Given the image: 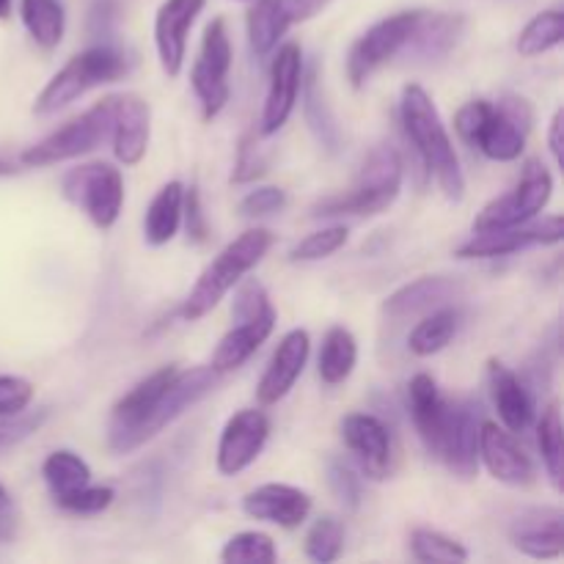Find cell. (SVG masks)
Returning a JSON list of instances; mask_svg holds the SVG:
<instances>
[{
    "instance_id": "obj_5",
    "label": "cell",
    "mask_w": 564,
    "mask_h": 564,
    "mask_svg": "<svg viewBox=\"0 0 564 564\" xmlns=\"http://www.w3.org/2000/svg\"><path fill=\"white\" fill-rule=\"evenodd\" d=\"M130 72V58L113 44H94L83 53L72 55L58 72L47 80V86L33 99V113L53 116L69 108L88 91L108 83L121 80Z\"/></svg>"
},
{
    "instance_id": "obj_9",
    "label": "cell",
    "mask_w": 564,
    "mask_h": 564,
    "mask_svg": "<svg viewBox=\"0 0 564 564\" xmlns=\"http://www.w3.org/2000/svg\"><path fill=\"white\" fill-rule=\"evenodd\" d=\"M220 375L213 367H193V369H176L174 380L169 383V389L163 391V397L158 400V405L149 411V416L138 424L130 433V438L121 444L119 455H132L135 449H141L143 444H149L152 438H158L165 427L176 422L182 413L191 411L193 405L204 400L207 394H213L215 386H218Z\"/></svg>"
},
{
    "instance_id": "obj_13",
    "label": "cell",
    "mask_w": 564,
    "mask_h": 564,
    "mask_svg": "<svg viewBox=\"0 0 564 564\" xmlns=\"http://www.w3.org/2000/svg\"><path fill=\"white\" fill-rule=\"evenodd\" d=\"M273 61H270V83L268 97H264L262 116H259V135H275L281 127L290 121L295 113L297 99H301L303 75V50L297 42H284L281 47L273 50Z\"/></svg>"
},
{
    "instance_id": "obj_11",
    "label": "cell",
    "mask_w": 564,
    "mask_h": 564,
    "mask_svg": "<svg viewBox=\"0 0 564 564\" xmlns=\"http://www.w3.org/2000/svg\"><path fill=\"white\" fill-rule=\"evenodd\" d=\"M422 11L424 9H408L383 17V20L375 22L372 28H367V31L352 42L345 64L347 80H350L352 88H364L369 77H372L380 66H386L389 61H394L397 55H402V50H405L408 39H411Z\"/></svg>"
},
{
    "instance_id": "obj_23",
    "label": "cell",
    "mask_w": 564,
    "mask_h": 564,
    "mask_svg": "<svg viewBox=\"0 0 564 564\" xmlns=\"http://www.w3.org/2000/svg\"><path fill=\"white\" fill-rule=\"evenodd\" d=\"M512 549L529 560H560L564 549V512L560 507H532L510 523Z\"/></svg>"
},
{
    "instance_id": "obj_18",
    "label": "cell",
    "mask_w": 564,
    "mask_h": 564,
    "mask_svg": "<svg viewBox=\"0 0 564 564\" xmlns=\"http://www.w3.org/2000/svg\"><path fill=\"white\" fill-rule=\"evenodd\" d=\"M325 3L328 0H257L246 17L248 44H251L253 55L264 58L273 53L295 22L317 14Z\"/></svg>"
},
{
    "instance_id": "obj_38",
    "label": "cell",
    "mask_w": 564,
    "mask_h": 564,
    "mask_svg": "<svg viewBox=\"0 0 564 564\" xmlns=\"http://www.w3.org/2000/svg\"><path fill=\"white\" fill-rule=\"evenodd\" d=\"M345 523L336 516H323L306 532V556L317 564H330L345 554Z\"/></svg>"
},
{
    "instance_id": "obj_10",
    "label": "cell",
    "mask_w": 564,
    "mask_h": 564,
    "mask_svg": "<svg viewBox=\"0 0 564 564\" xmlns=\"http://www.w3.org/2000/svg\"><path fill=\"white\" fill-rule=\"evenodd\" d=\"M551 196H554V174L545 169L543 160L529 158L523 163L516 187L505 193V196L485 204L482 213L474 218V231L507 229V226L527 224V220L538 218L549 207Z\"/></svg>"
},
{
    "instance_id": "obj_17",
    "label": "cell",
    "mask_w": 564,
    "mask_h": 564,
    "mask_svg": "<svg viewBox=\"0 0 564 564\" xmlns=\"http://www.w3.org/2000/svg\"><path fill=\"white\" fill-rule=\"evenodd\" d=\"M207 0H163L154 14V50L160 69L169 77H180L187 58V39L204 11Z\"/></svg>"
},
{
    "instance_id": "obj_25",
    "label": "cell",
    "mask_w": 564,
    "mask_h": 564,
    "mask_svg": "<svg viewBox=\"0 0 564 564\" xmlns=\"http://www.w3.org/2000/svg\"><path fill=\"white\" fill-rule=\"evenodd\" d=\"M275 319H279L275 306L264 308V312L259 314H251V317L235 319L237 323L235 328L226 330V334L220 336L209 367H213L218 375L237 372V369H240L242 364H246L248 358H251L253 352L270 339V334H273L275 328Z\"/></svg>"
},
{
    "instance_id": "obj_33",
    "label": "cell",
    "mask_w": 564,
    "mask_h": 564,
    "mask_svg": "<svg viewBox=\"0 0 564 564\" xmlns=\"http://www.w3.org/2000/svg\"><path fill=\"white\" fill-rule=\"evenodd\" d=\"M20 20L28 36L42 50H55L66 33L64 0H20Z\"/></svg>"
},
{
    "instance_id": "obj_16",
    "label": "cell",
    "mask_w": 564,
    "mask_h": 564,
    "mask_svg": "<svg viewBox=\"0 0 564 564\" xmlns=\"http://www.w3.org/2000/svg\"><path fill=\"white\" fill-rule=\"evenodd\" d=\"M479 463L488 468L496 482L510 485V488H529L538 477V468L516 433L485 419L479 424Z\"/></svg>"
},
{
    "instance_id": "obj_12",
    "label": "cell",
    "mask_w": 564,
    "mask_h": 564,
    "mask_svg": "<svg viewBox=\"0 0 564 564\" xmlns=\"http://www.w3.org/2000/svg\"><path fill=\"white\" fill-rule=\"evenodd\" d=\"M564 237L562 215L532 218L527 224L507 226V229L474 231L463 246H457V259H499L510 253L527 251L534 246H560Z\"/></svg>"
},
{
    "instance_id": "obj_28",
    "label": "cell",
    "mask_w": 564,
    "mask_h": 564,
    "mask_svg": "<svg viewBox=\"0 0 564 564\" xmlns=\"http://www.w3.org/2000/svg\"><path fill=\"white\" fill-rule=\"evenodd\" d=\"M466 20L460 14H446V11H422L411 39H408L402 55H411L413 61H438L446 58L457 47L463 36Z\"/></svg>"
},
{
    "instance_id": "obj_22",
    "label": "cell",
    "mask_w": 564,
    "mask_h": 564,
    "mask_svg": "<svg viewBox=\"0 0 564 564\" xmlns=\"http://www.w3.org/2000/svg\"><path fill=\"white\" fill-rule=\"evenodd\" d=\"M242 512L253 521L273 523L281 529H297L312 512V496L295 485L264 482L242 496Z\"/></svg>"
},
{
    "instance_id": "obj_2",
    "label": "cell",
    "mask_w": 564,
    "mask_h": 564,
    "mask_svg": "<svg viewBox=\"0 0 564 564\" xmlns=\"http://www.w3.org/2000/svg\"><path fill=\"white\" fill-rule=\"evenodd\" d=\"M534 108L527 97L505 94L496 102L471 99L455 113V132L463 143L494 163H516L527 152Z\"/></svg>"
},
{
    "instance_id": "obj_3",
    "label": "cell",
    "mask_w": 564,
    "mask_h": 564,
    "mask_svg": "<svg viewBox=\"0 0 564 564\" xmlns=\"http://www.w3.org/2000/svg\"><path fill=\"white\" fill-rule=\"evenodd\" d=\"M275 235L262 226H253V229L242 231L240 237L224 246L218 251V257L207 264V268L198 273L196 284L191 286V292L185 295V301L180 303L176 314L185 323H196V319L207 317L253 268L262 264V259L268 257L270 248H273Z\"/></svg>"
},
{
    "instance_id": "obj_30",
    "label": "cell",
    "mask_w": 564,
    "mask_h": 564,
    "mask_svg": "<svg viewBox=\"0 0 564 564\" xmlns=\"http://www.w3.org/2000/svg\"><path fill=\"white\" fill-rule=\"evenodd\" d=\"M301 97H303V116H306V124L312 130V135L317 138L319 147L325 149L328 154H336L345 143V135H341V127L336 121L334 110H330L328 99H325L323 86H319L317 69H312L308 75H303V86H301Z\"/></svg>"
},
{
    "instance_id": "obj_29",
    "label": "cell",
    "mask_w": 564,
    "mask_h": 564,
    "mask_svg": "<svg viewBox=\"0 0 564 564\" xmlns=\"http://www.w3.org/2000/svg\"><path fill=\"white\" fill-rule=\"evenodd\" d=\"M182 204H185V185L171 180L154 193L143 215V240L152 248H163L180 235L182 229Z\"/></svg>"
},
{
    "instance_id": "obj_48",
    "label": "cell",
    "mask_w": 564,
    "mask_h": 564,
    "mask_svg": "<svg viewBox=\"0 0 564 564\" xmlns=\"http://www.w3.org/2000/svg\"><path fill=\"white\" fill-rule=\"evenodd\" d=\"M14 534V501L9 490L0 485V540H9Z\"/></svg>"
},
{
    "instance_id": "obj_19",
    "label": "cell",
    "mask_w": 564,
    "mask_h": 564,
    "mask_svg": "<svg viewBox=\"0 0 564 564\" xmlns=\"http://www.w3.org/2000/svg\"><path fill=\"white\" fill-rule=\"evenodd\" d=\"M479 424H482V416H479L477 402H452L438 460L449 468L452 477L463 482H471L479 471Z\"/></svg>"
},
{
    "instance_id": "obj_42",
    "label": "cell",
    "mask_w": 564,
    "mask_h": 564,
    "mask_svg": "<svg viewBox=\"0 0 564 564\" xmlns=\"http://www.w3.org/2000/svg\"><path fill=\"white\" fill-rule=\"evenodd\" d=\"M116 501V490L108 488V485H91L75 490V494L64 496V499H55V505L64 512H72V516H99V512L108 510Z\"/></svg>"
},
{
    "instance_id": "obj_34",
    "label": "cell",
    "mask_w": 564,
    "mask_h": 564,
    "mask_svg": "<svg viewBox=\"0 0 564 564\" xmlns=\"http://www.w3.org/2000/svg\"><path fill=\"white\" fill-rule=\"evenodd\" d=\"M42 479L50 488L53 499L75 494L91 482V466L72 449H55L44 457Z\"/></svg>"
},
{
    "instance_id": "obj_20",
    "label": "cell",
    "mask_w": 564,
    "mask_h": 564,
    "mask_svg": "<svg viewBox=\"0 0 564 564\" xmlns=\"http://www.w3.org/2000/svg\"><path fill=\"white\" fill-rule=\"evenodd\" d=\"M308 352H312L308 330L292 328L281 336L279 347L273 350V356H270L268 367H264L262 378H259L257 383L259 405H279V402L295 389V383L303 378V372H306Z\"/></svg>"
},
{
    "instance_id": "obj_45",
    "label": "cell",
    "mask_w": 564,
    "mask_h": 564,
    "mask_svg": "<svg viewBox=\"0 0 564 564\" xmlns=\"http://www.w3.org/2000/svg\"><path fill=\"white\" fill-rule=\"evenodd\" d=\"M47 416H50V411L44 408V411H36V413L25 411V413H20V416L0 419V452L14 449V446H20L22 441L31 438V435L36 433L44 422H47Z\"/></svg>"
},
{
    "instance_id": "obj_21",
    "label": "cell",
    "mask_w": 564,
    "mask_h": 564,
    "mask_svg": "<svg viewBox=\"0 0 564 564\" xmlns=\"http://www.w3.org/2000/svg\"><path fill=\"white\" fill-rule=\"evenodd\" d=\"M152 141V108L138 94H116L113 97V154L121 165L132 169L141 163Z\"/></svg>"
},
{
    "instance_id": "obj_43",
    "label": "cell",
    "mask_w": 564,
    "mask_h": 564,
    "mask_svg": "<svg viewBox=\"0 0 564 564\" xmlns=\"http://www.w3.org/2000/svg\"><path fill=\"white\" fill-rule=\"evenodd\" d=\"M33 389L31 380L20 378V375H0V419L9 416H20L31 408Z\"/></svg>"
},
{
    "instance_id": "obj_4",
    "label": "cell",
    "mask_w": 564,
    "mask_h": 564,
    "mask_svg": "<svg viewBox=\"0 0 564 564\" xmlns=\"http://www.w3.org/2000/svg\"><path fill=\"white\" fill-rule=\"evenodd\" d=\"M405 182V163L391 143H380L364 160L350 191L319 198L312 218H375L400 198Z\"/></svg>"
},
{
    "instance_id": "obj_32",
    "label": "cell",
    "mask_w": 564,
    "mask_h": 564,
    "mask_svg": "<svg viewBox=\"0 0 564 564\" xmlns=\"http://www.w3.org/2000/svg\"><path fill=\"white\" fill-rule=\"evenodd\" d=\"M358 364V341L350 328L345 325H334L325 330L323 347L317 356V372L325 386H341Z\"/></svg>"
},
{
    "instance_id": "obj_49",
    "label": "cell",
    "mask_w": 564,
    "mask_h": 564,
    "mask_svg": "<svg viewBox=\"0 0 564 564\" xmlns=\"http://www.w3.org/2000/svg\"><path fill=\"white\" fill-rule=\"evenodd\" d=\"M549 152L554 158L556 169L562 165V110H556L551 116V124H549Z\"/></svg>"
},
{
    "instance_id": "obj_37",
    "label": "cell",
    "mask_w": 564,
    "mask_h": 564,
    "mask_svg": "<svg viewBox=\"0 0 564 564\" xmlns=\"http://www.w3.org/2000/svg\"><path fill=\"white\" fill-rule=\"evenodd\" d=\"M411 556L422 564H433V562L460 564L471 560V554H468V549L460 543V540L427 527H419L411 532Z\"/></svg>"
},
{
    "instance_id": "obj_50",
    "label": "cell",
    "mask_w": 564,
    "mask_h": 564,
    "mask_svg": "<svg viewBox=\"0 0 564 564\" xmlns=\"http://www.w3.org/2000/svg\"><path fill=\"white\" fill-rule=\"evenodd\" d=\"M11 9H14V0H0V20H9Z\"/></svg>"
},
{
    "instance_id": "obj_47",
    "label": "cell",
    "mask_w": 564,
    "mask_h": 564,
    "mask_svg": "<svg viewBox=\"0 0 564 564\" xmlns=\"http://www.w3.org/2000/svg\"><path fill=\"white\" fill-rule=\"evenodd\" d=\"M264 171H268V165H264V158H262V152H259L257 141H253V138H246V141L240 143V152H237L235 171H231V182H237V185H246V182L259 180Z\"/></svg>"
},
{
    "instance_id": "obj_24",
    "label": "cell",
    "mask_w": 564,
    "mask_h": 564,
    "mask_svg": "<svg viewBox=\"0 0 564 564\" xmlns=\"http://www.w3.org/2000/svg\"><path fill=\"white\" fill-rule=\"evenodd\" d=\"M408 405H411L413 427H416L419 441L424 449L438 460L441 444H444L446 422H449V405L452 402L441 394L438 383L433 375L419 372L413 375L408 383Z\"/></svg>"
},
{
    "instance_id": "obj_27",
    "label": "cell",
    "mask_w": 564,
    "mask_h": 564,
    "mask_svg": "<svg viewBox=\"0 0 564 564\" xmlns=\"http://www.w3.org/2000/svg\"><path fill=\"white\" fill-rule=\"evenodd\" d=\"M463 292V284L452 275H422L416 281H408L400 290L391 292L383 301V314L394 323L408 317H419L433 308L446 306Z\"/></svg>"
},
{
    "instance_id": "obj_8",
    "label": "cell",
    "mask_w": 564,
    "mask_h": 564,
    "mask_svg": "<svg viewBox=\"0 0 564 564\" xmlns=\"http://www.w3.org/2000/svg\"><path fill=\"white\" fill-rule=\"evenodd\" d=\"M231 61H235V47H231L229 28H226L224 17H215V20L204 28L198 58L191 69V86L198 105H202L204 121H213L215 116H220V110L229 105Z\"/></svg>"
},
{
    "instance_id": "obj_15",
    "label": "cell",
    "mask_w": 564,
    "mask_h": 564,
    "mask_svg": "<svg viewBox=\"0 0 564 564\" xmlns=\"http://www.w3.org/2000/svg\"><path fill=\"white\" fill-rule=\"evenodd\" d=\"M339 435L364 477L375 482L389 479L394 449H391V433L383 419L375 413H347L339 422Z\"/></svg>"
},
{
    "instance_id": "obj_26",
    "label": "cell",
    "mask_w": 564,
    "mask_h": 564,
    "mask_svg": "<svg viewBox=\"0 0 564 564\" xmlns=\"http://www.w3.org/2000/svg\"><path fill=\"white\" fill-rule=\"evenodd\" d=\"M488 383L490 397H494V408L501 419V427L510 433H527L538 419V405H534L532 391L527 389L516 369L507 367L505 361L488 364Z\"/></svg>"
},
{
    "instance_id": "obj_36",
    "label": "cell",
    "mask_w": 564,
    "mask_h": 564,
    "mask_svg": "<svg viewBox=\"0 0 564 564\" xmlns=\"http://www.w3.org/2000/svg\"><path fill=\"white\" fill-rule=\"evenodd\" d=\"M538 422V449L543 460L549 482L554 490H562V463H564V441H562V411L560 402H551Z\"/></svg>"
},
{
    "instance_id": "obj_44",
    "label": "cell",
    "mask_w": 564,
    "mask_h": 564,
    "mask_svg": "<svg viewBox=\"0 0 564 564\" xmlns=\"http://www.w3.org/2000/svg\"><path fill=\"white\" fill-rule=\"evenodd\" d=\"M286 207V191L275 185H259L246 193L240 202L242 218H268V215H279Z\"/></svg>"
},
{
    "instance_id": "obj_7",
    "label": "cell",
    "mask_w": 564,
    "mask_h": 564,
    "mask_svg": "<svg viewBox=\"0 0 564 564\" xmlns=\"http://www.w3.org/2000/svg\"><path fill=\"white\" fill-rule=\"evenodd\" d=\"M61 193L102 231L113 229L127 198L124 176L110 163L75 165L61 180Z\"/></svg>"
},
{
    "instance_id": "obj_1",
    "label": "cell",
    "mask_w": 564,
    "mask_h": 564,
    "mask_svg": "<svg viewBox=\"0 0 564 564\" xmlns=\"http://www.w3.org/2000/svg\"><path fill=\"white\" fill-rule=\"evenodd\" d=\"M400 121L419 163L433 176L441 193L449 202H460L466 196V174L460 169L455 141H452L449 130L438 113V105L433 102L427 88L419 86V83H408L402 88Z\"/></svg>"
},
{
    "instance_id": "obj_41",
    "label": "cell",
    "mask_w": 564,
    "mask_h": 564,
    "mask_svg": "<svg viewBox=\"0 0 564 564\" xmlns=\"http://www.w3.org/2000/svg\"><path fill=\"white\" fill-rule=\"evenodd\" d=\"M328 488L334 494V499L345 507L347 512L361 510L364 490H361V477L352 471V466H347L345 460H328Z\"/></svg>"
},
{
    "instance_id": "obj_39",
    "label": "cell",
    "mask_w": 564,
    "mask_h": 564,
    "mask_svg": "<svg viewBox=\"0 0 564 564\" xmlns=\"http://www.w3.org/2000/svg\"><path fill=\"white\" fill-rule=\"evenodd\" d=\"M279 560L273 538L264 532H240L226 540L220 549V562L226 564H273Z\"/></svg>"
},
{
    "instance_id": "obj_31",
    "label": "cell",
    "mask_w": 564,
    "mask_h": 564,
    "mask_svg": "<svg viewBox=\"0 0 564 564\" xmlns=\"http://www.w3.org/2000/svg\"><path fill=\"white\" fill-rule=\"evenodd\" d=\"M457 330H460V312L446 303V306L422 314V319L413 325L411 336H408V350L416 358H433L455 341Z\"/></svg>"
},
{
    "instance_id": "obj_35",
    "label": "cell",
    "mask_w": 564,
    "mask_h": 564,
    "mask_svg": "<svg viewBox=\"0 0 564 564\" xmlns=\"http://www.w3.org/2000/svg\"><path fill=\"white\" fill-rule=\"evenodd\" d=\"M564 39V14L562 9H545L540 14H534L527 22L521 33H518V53L523 58H538V55L551 53L562 44Z\"/></svg>"
},
{
    "instance_id": "obj_40",
    "label": "cell",
    "mask_w": 564,
    "mask_h": 564,
    "mask_svg": "<svg viewBox=\"0 0 564 564\" xmlns=\"http://www.w3.org/2000/svg\"><path fill=\"white\" fill-rule=\"evenodd\" d=\"M347 240H350V229L347 226H325V229L312 231V235H306L301 242L292 246L290 262H323V259L341 251L347 246Z\"/></svg>"
},
{
    "instance_id": "obj_51",
    "label": "cell",
    "mask_w": 564,
    "mask_h": 564,
    "mask_svg": "<svg viewBox=\"0 0 564 564\" xmlns=\"http://www.w3.org/2000/svg\"><path fill=\"white\" fill-rule=\"evenodd\" d=\"M14 174H17L14 163H9V160L0 158V176H14Z\"/></svg>"
},
{
    "instance_id": "obj_14",
    "label": "cell",
    "mask_w": 564,
    "mask_h": 564,
    "mask_svg": "<svg viewBox=\"0 0 564 564\" xmlns=\"http://www.w3.org/2000/svg\"><path fill=\"white\" fill-rule=\"evenodd\" d=\"M270 438V419L257 408H242L224 424L215 449V466L224 477H237L251 468Z\"/></svg>"
},
{
    "instance_id": "obj_6",
    "label": "cell",
    "mask_w": 564,
    "mask_h": 564,
    "mask_svg": "<svg viewBox=\"0 0 564 564\" xmlns=\"http://www.w3.org/2000/svg\"><path fill=\"white\" fill-rule=\"evenodd\" d=\"M113 132V97H105L94 102L86 113L77 119L66 121L47 138L28 147L22 152V165L28 169H50V165L66 163V160H77L83 154H91L94 149L110 141Z\"/></svg>"
},
{
    "instance_id": "obj_46",
    "label": "cell",
    "mask_w": 564,
    "mask_h": 564,
    "mask_svg": "<svg viewBox=\"0 0 564 564\" xmlns=\"http://www.w3.org/2000/svg\"><path fill=\"white\" fill-rule=\"evenodd\" d=\"M182 224L187 229V240L191 242H207L209 224L202 207V193L196 185L185 187V204H182Z\"/></svg>"
}]
</instances>
